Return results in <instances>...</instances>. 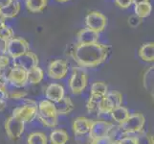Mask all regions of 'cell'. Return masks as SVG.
I'll use <instances>...</instances> for the list:
<instances>
[{"instance_id":"cell-25","label":"cell","mask_w":154,"mask_h":144,"mask_svg":"<svg viewBox=\"0 0 154 144\" xmlns=\"http://www.w3.org/2000/svg\"><path fill=\"white\" fill-rule=\"evenodd\" d=\"M126 136H128L126 133L123 130V128L121 127V125H113V127L111 128V130L108 134V137L110 138V140L113 142V144H117L121 139H123L124 137Z\"/></svg>"},{"instance_id":"cell-38","label":"cell","mask_w":154,"mask_h":144,"mask_svg":"<svg viewBox=\"0 0 154 144\" xmlns=\"http://www.w3.org/2000/svg\"><path fill=\"white\" fill-rule=\"evenodd\" d=\"M130 20H128V23H129V25H131L132 27H136V26H138L139 25L141 22H142V19L141 18H139L138 17H131L130 18H129Z\"/></svg>"},{"instance_id":"cell-27","label":"cell","mask_w":154,"mask_h":144,"mask_svg":"<svg viewBox=\"0 0 154 144\" xmlns=\"http://www.w3.org/2000/svg\"><path fill=\"white\" fill-rule=\"evenodd\" d=\"M103 98L104 97H100V96H96V95H90L89 100L86 105L88 113H90V114L99 113Z\"/></svg>"},{"instance_id":"cell-43","label":"cell","mask_w":154,"mask_h":144,"mask_svg":"<svg viewBox=\"0 0 154 144\" xmlns=\"http://www.w3.org/2000/svg\"><path fill=\"white\" fill-rule=\"evenodd\" d=\"M0 18H2V15H1V8H0Z\"/></svg>"},{"instance_id":"cell-16","label":"cell","mask_w":154,"mask_h":144,"mask_svg":"<svg viewBox=\"0 0 154 144\" xmlns=\"http://www.w3.org/2000/svg\"><path fill=\"white\" fill-rule=\"evenodd\" d=\"M92 124V120L86 117H78L73 122V131L77 136L86 135L90 131V127Z\"/></svg>"},{"instance_id":"cell-35","label":"cell","mask_w":154,"mask_h":144,"mask_svg":"<svg viewBox=\"0 0 154 144\" xmlns=\"http://www.w3.org/2000/svg\"><path fill=\"white\" fill-rule=\"evenodd\" d=\"M117 144H136L135 136H126L123 139H121Z\"/></svg>"},{"instance_id":"cell-4","label":"cell","mask_w":154,"mask_h":144,"mask_svg":"<svg viewBox=\"0 0 154 144\" xmlns=\"http://www.w3.org/2000/svg\"><path fill=\"white\" fill-rule=\"evenodd\" d=\"M30 51L29 42L21 38H14L6 43V54L10 58L15 59Z\"/></svg>"},{"instance_id":"cell-24","label":"cell","mask_w":154,"mask_h":144,"mask_svg":"<svg viewBox=\"0 0 154 144\" xmlns=\"http://www.w3.org/2000/svg\"><path fill=\"white\" fill-rule=\"evenodd\" d=\"M151 11H152V6L149 3V1L135 5V15L141 19L149 17Z\"/></svg>"},{"instance_id":"cell-1","label":"cell","mask_w":154,"mask_h":144,"mask_svg":"<svg viewBox=\"0 0 154 144\" xmlns=\"http://www.w3.org/2000/svg\"><path fill=\"white\" fill-rule=\"evenodd\" d=\"M110 46L95 42L89 44H75L69 55L81 67L94 68L104 62L109 55Z\"/></svg>"},{"instance_id":"cell-40","label":"cell","mask_w":154,"mask_h":144,"mask_svg":"<svg viewBox=\"0 0 154 144\" xmlns=\"http://www.w3.org/2000/svg\"><path fill=\"white\" fill-rule=\"evenodd\" d=\"M13 0H0V8H3L5 6H7L8 4H10Z\"/></svg>"},{"instance_id":"cell-10","label":"cell","mask_w":154,"mask_h":144,"mask_svg":"<svg viewBox=\"0 0 154 144\" xmlns=\"http://www.w3.org/2000/svg\"><path fill=\"white\" fill-rule=\"evenodd\" d=\"M113 125L114 124L110 123V122L103 121V120L92 121V124L89 131V136L91 141L107 136Z\"/></svg>"},{"instance_id":"cell-2","label":"cell","mask_w":154,"mask_h":144,"mask_svg":"<svg viewBox=\"0 0 154 144\" xmlns=\"http://www.w3.org/2000/svg\"><path fill=\"white\" fill-rule=\"evenodd\" d=\"M57 114L54 103L43 100L38 106V117L44 126L54 128L57 124Z\"/></svg>"},{"instance_id":"cell-15","label":"cell","mask_w":154,"mask_h":144,"mask_svg":"<svg viewBox=\"0 0 154 144\" xmlns=\"http://www.w3.org/2000/svg\"><path fill=\"white\" fill-rule=\"evenodd\" d=\"M45 95L52 103H57L64 96V88L60 84H50L45 90Z\"/></svg>"},{"instance_id":"cell-19","label":"cell","mask_w":154,"mask_h":144,"mask_svg":"<svg viewBox=\"0 0 154 144\" xmlns=\"http://www.w3.org/2000/svg\"><path fill=\"white\" fill-rule=\"evenodd\" d=\"M48 4V0H25V7L30 13H41Z\"/></svg>"},{"instance_id":"cell-28","label":"cell","mask_w":154,"mask_h":144,"mask_svg":"<svg viewBox=\"0 0 154 144\" xmlns=\"http://www.w3.org/2000/svg\"><path fill=\"white\" fill-rule=\"evenodd\" d=\"M108 93L107 85L104 82L97 81L95 82L91 87V94L90 95H96L100 97H105V95Z\"/></svg>"},{"instance_id":"cell-14","label":"cell","mask_w":154,"mask_h":144,"mask_svg":"<svg viewBox=\"0 0 154 144\" xmlns=\"http://www.w3.org/2000/svg\"><path fill=\"white\" fill-rule=\"evenodd\" d=\"M100 34L89 28H83L77 33V40L79 44H89L99 42Z\"/></svg>"},{"instance_id":"cell-32","label":"cell","mask_w":154,"mask_h":144,"mask_svg":"<svg viewBox=\"0 0 154 144\" xmlns=\"http://www.w3.org/2000/svg\"><path fill=\"white\" fill-rule=\"evenodd\" d=\"M10 62H11L10 57L7 54L0 55V71H2L3 69L8 67L10 65Z\"/></svg>"},{"instance_id":"cell-13","label":"cell","mask_w":154,"mask_h":144,"mask_svg":"<svg viewBox=\"0 0 154 144\" xmlns=\"http://www.w3.org/2000/svg\"><path fill=\"white\" fill-rule=\"evenodd\" d=\"M7 81L14 85V87H23L27 84V71L21 67L14 66L8 73Z\"/></svg>"},{"instance_id":"cell-22","label":"cell","mask_w":154,"mask_h":144,"mask_svg":"<svg viewBox=\"0 0 154 144\" xmlns=\"http://www.w3.org/2000/svg\"><path fill=\"white\" fill-rule=\"evenodd\" d=\"M69 140L67 132L62 129H57L53 131L50 135V141L52 144H66Z\"/></svg>"},{"instance_id":"cell-6","label":"cell","mask_w":154,"mask_h":144,"mask_svg":"<svg viewBox=\"0 0 154 144\" xmlns=\"http://www.w3.org/2000/svg\"><path fill=\"white\" fill-rule=\"evenodd\" d=\"M13 114L19 117L21 120L26 122H31L38 115V105L33 100H27L23 106L14 109Z\"/></svg>"},{"instance_id":"cell-37","label":"cell","mask_w":154,"mask_h":144,"mask_svg":"<svg viewBox=\"0 0 154 144\" xmlns=\"http://www.w3.org/2000/svg\"><path fill=\"white\" fill-rule=\"evenodd\" d=\"M90 144H113V142L110 140V138L108 136H105V137L99 138L97 140L91 141Z\"/></svg>"},{"instance_id":"cell-20","label":"cell","mask_w":154,"mask_h":144,"mask_svg":"<svg viewBox=\"0 0 154 144\" xmlns=\"http://www.w3.org/2000/svg\"><path fill=\"white\" fill-rule=\"evenodd\" d=\"M139 57L145 62L154 61V43L147 42L143 44L139 49Z\"/></svg>"},{"instance_id":"cell-30","label":"cell","mask_w":154,"mask_h":144,"mask_svg":"<svg viewBox=\"0 0 154 144\" xmlns=\"http://www.w3.org/2000/svg\"><path fill=\"white\" fill-rule=\"evenodd\" d=\"M14 38V32L10 26L5 24L4 26H2V27L0 28V40H2L7 43L9 40H11Z\"/></svg>"},{"instance_id":"cell-9","label":"cell","mask_w":154,"mask_h":144,"mask_svg":"<svg viewBox=\"0 0 154 144\" xmlns=\"http://www.w3.org/2000/svg\"><path fill=\"white\" fill-rule=\"evenodd\" d=\"M123 95L119 91H112L105 95L103 98L99 113L100 114H110L114 109L122 106Z\"/></svg>"},{"instance_id":"cell-7","label":"cell","mask_w":154,"mask_h":144,"mask_svg":"<svg viewBox=\"0 0 154 144\" xmlns=\"http://www.w3.org/2000/svg\"><path fill=\"white\" fill-rule=\"evenodd\" d=\"M24 127L25 122L14 114L10 116L5 122V130L8 136L13 140L17 139L21 136L24 132Z\"/></svg>"},{"instance_id":"cell-11","label":"cell","mask_w":154,"mask_h":144,"mask_svg":"<svg viewBox=\"0 0 154 144\" xmlns=\"http://www.w3.org/2000/svg\"><path fill=\"white\" fill-rule=\"evenodd\" d=\"M14 66L23 68L26 71H29L31 69L38 66V57L35 53L28 51L25 54L14 59Z\"/></svg>"},{"instance_id":"cell-8","label":"cell","mask_w":154,"mask_h":144,"mask_svg":"<svg viewBox=\"0 0 154 144\" xmlns=\"http://www.w3.org/2000/svg\"><path fill=\"white\" fill-rule=\"evenodd\" d=\"M146 118L142 114H133L129 115V117L121 125L123 130L127 135L129 134H138L143 131L145 126Z\"/></svg>"},{"instance_id":"cell-18","label":"cell","mask_w":154,"mask_h":144,"mask_svg":"<svg viewBox=\"0 0 154 144\" xmlns=\"http://www.w3.org/2000/svg\"><path fill=\"white\" fill-rule=\"evenodd\" d=\"M20 2L17 0H13L7 6L1 8V15L4 19L6 18H13L17 17L18 13L20 12Z\"/></svg>"},{"instance_id":"cell-31","label":"cell","mask_w":154,"mask_h":144,"mask_svg":"<svg viewBox=\"0 0 154 144\" xmlns=\"http://www.w3.org/2000/svg\"><path fill=\"white\" fill-rule=\"evenodd\" d=\"M136 144H154L153 136L147 133H140L137 136H135Z\"/></svg>"},{"instance_id":"cell-3","label":"cell","mask_w":154,"mask_h":144,"mask_svg":"<svg viewBox=\"0 0 154 144\" xmlns=\"http://www.w3.org/2000/svg\"><path fill=\"white\" fill-rule=\"evenodd\" d=\"M88 77L86 72L82 67H75L73 69L72 76L69 81V87L74 94H81L87 87Z\"/></svg>"},{"instance_id":"cell-41","label":"cell","mask_w":154,"mask_h":144,"mask_svg":"<svg viewBox=\"0 0 154 144\" xmlns=\"http://www.w3.org/2000/svg\"><path fill=\"white\" fill-rule=\"evenodd\" d=\"M149 0H132V4L137 5V4H140V3H144V2H148Z\"/></svg>"},{"instance_id":"cell-39","label":"cell","mask_w":154,"mask_h":144,"mask_svg":"<svg viewBox=\"0 0 154 144\" xmlns=\"http://www.w3.org/2000/svg\"><path fill=\"white\" fill-rule=\"evenodd\" d=\"M6 54V42L0 40V55Z\"/></svg>"},{"instance_id":"cell-5","label":"cell","mask_w":154,"mask_h":144,"mask_svg":"<svg viewBox=\"0 0 154 144\" xmlns=\"http://www.w3.org/2000/svg\"><path fill=\"white\" fill-rule=\"evenodd\" d=\"M85 24L87 28L97 33H102L107 25V18L99 11H90L85 17Z\"/></svg>"},{"instance_id":"cell-21","label":"cell","mask_w":154,"mask_h":144,"mask_svg":"<svg viewBox=\"0 0 154 144\" xmlns=\"http://www.w3.org/2000/svg\"><path fill=\"white\" fill-rule=\"evenodd\" d=\"M110 114H111V117L113 118V120L116 121L119 125H122L124 122H125V120L128 118L130 115L128 110L123 106H120L118 108L114 109L110 113Z\"/></svg>"},{"instance_id":"cell-23","label":"cell","mask_w":154,"mask_h":144,"mask_svg":"<svg viewBox=\"0 0 154 144\" xmlns=\"http://www.w3.org/2000/svg\"><path fill=\"white\" fill-rule=\"evenodd\" d=\"M43 77H44V72L38 66L27 71V83L29 84H32V85L39 84L42 81Z\"/></svg>"},{"instance_id":"cell-26","label":"cell","mask_w":154,"mask_h":144,"mask_svg":"<svg viewBox=\"0 0 154 144\" xmlns=\"http://www.w3.org/2000/svg\"><path fill=\"white\" fill-rule=\"evenodd\" d=\"M153 72L154 68L153 66H150L146 69V71L144 74V78H143V83H144V88L147 92H149V94L153 97Z\"/></svg>"},{"instance_id":"cell-12","label":"cell","mask_w":154,"mask_h":144,"mask_svg":"<svg viewBox=\"0 0 154 144\" xmlns=\"http://www.w3.org/2000/svg\"><path fill=\"white\" fill-rule=\"evenodd\" d=\"M68 72V65L64 60H55L48 66V75L54 80L63 79Z\"/></svg>"},{"instance_id":"cell-29","label":"cell","mask_w":154,"mask_h":144,"mask_svg":"<svg viewBox=\"0 0 154 144\" xmlns=\"http://www.w3.org/2000/svg\"><path fill=\"white\" fill-rule=\"evenodd\" d=\"M47 142L48 140H47L46 136L40 132H35L29 135L27 139L28 144H47Z\"/></svg>"},{"instance_id":"cell-34","label":"cell","mask_w":154,"mask_h":144,"mask_svg":"<svg viewBox=\"0 0 154 144\" xmlns=\"http://www.w3.org/2000/svg\"><path fill=\"white\" fill-rule=\"evenodd\" d=\"M115 4L121 9H128L132 5V0H115Z\"/></svg>"},{"instance_id":"cell-33","label":"cell","mask_w":154,"mask_h":144,"mask_svg":"<svg viewBox=\"0 0 154 144\" xmlns=\"http://www.w3.org/2000/svg\"><path fill=\"white\" fill-rule=\"evenodd\" d=\"M9 99V94L5 86H0V105H4Z\"/></svg>"},{"instance_id":"cell-17","label":"cell","mask_w":154,"mask_h":144,"mask_svg":"<svg viewBox=\"0 0 154 144\" xmlns=\"http://www.w3.org/2000/svg\"><path fill=\"white\" fill-rule=\"evenodd\" d=\"M55 108L57 114H68L74 110V104L72 100L68 96H63V97L57 103H54Z\"/></svg>"},{"instance_id":"cell-42","label":"cell","mask_w":154,"mask_h":144,"mask_svg":"<svg viewBox=\"0 0 154 144\" xmlns=\"http://www.w3.org/2000/svg\"><path fill=\"white\" fill-rule=\"evenodd\" d=\"M56 1L60 2V3H65V2H68L69 0H56Z\"/></svg>"},{"instance_id":"cell-36","label":"cell","mask_w":154,"mask_h":144,"mask_svg":"<svg viewBox=\"0 0 154 144\" xmlns=\"http://www.w3.org/2000/svg\"><path fill=\"white\" fill-rule=\"evenodd\" d=\"M11 98L15 99V100H19V99H23L27 96V92L25 91H14L10 95Z\"/></svg>"}]
</instances>
